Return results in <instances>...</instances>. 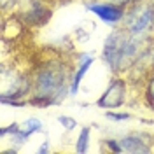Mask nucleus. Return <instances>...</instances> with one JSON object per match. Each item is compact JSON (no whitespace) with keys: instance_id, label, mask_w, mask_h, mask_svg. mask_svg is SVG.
Returning <instances> with one entry per match:
<instances>
[{"instance_id":"7","label":"nucleus","mask_w":154,"mask_h":154,"mask_svg":"<svg viewBox=\"0 0 154 154\" xmlns=\"http://www.w3.org/2000/svg\"><path fill=\"white\" fill-rule=\"evenodd\" d=\"M86 9L109 26H119L126 14V7H121L112 2H105V0H91L86 4Z\"/></svg>"},{"instance_id":"10","label":"nucleus","mask_w":154,"mask_h":154,"mask_svg":"<svg viewBox=\"0 0 154 154\" xmlns=\"http://www.w3.org/2000/svg\"><path fill=\"white\" fill-rule=\"evenodd\" d=\"M42 130H44V123L35 119V117H28L26 121L19 123V131L25 135L26 138H30L32 135H35V133H40Z\"/></svg>"},{"instance_id":"14","label":"nucleus","mask_w":154,"mask_h":154,"mask_svg":"<svg viewBox=\"0 0 154 154\" xmlns=\"http://www.w3.org/2000/svg\"><path fill=\"white\" fill-rule=\"evenodd\" d=\"M58 123L61 125V128H65L67 131H72L77 128V121L72 116H58Z\"/></svg>"},{"instance_id":"9","label":"nucleus","mask_w":154,"mask_h":154,"mask_svg":"<svg viewBox=\"0 0 154 154\" xmlns=\"http://www.w3.org/2000/svg\"><path fill=\"white\" fill-rule=\"evenodd\" d=\"M95 63V56L89 54V53H82L79 54L77 60V67L74 68V75H72V86H70V96H75L79 88L82 84V79L86 77L88 70L91 68V65Z\"/></svg>"},{"instance_id":"5","label":"nucleus","mask_w":154,"mask_h":154,"mask_svg":"<svg viewBox=\"0 0 154 154\" xmlns=\"http://www.w3.org/2000/svg\"><path fill=\"white\" fill-rule=\"evenodd\" d=\"M128 81L121 75H114L110 79L107 89L100 95L96 100V107L105 109V110H112V109H119L128 102Z\"/></svg>"},{"instance_id":"8","label":"nucleus","mask_w":154,"mask_h":154,"mask_svg":"<svg viewBox=\"0 0 154 154\" xmlns=\"http://www.w3.org/2000/svg\"><path fill=\"white\" fill-rule=\"evenodd\" d=\"M121 145H123V152H140V154H147L152 151L154 142L152 137L149 133H144V131H133V133L125 135L121 140Z\"/></svg>"},{"instance_id":"6","label":"nucleus","mask_w":154,"mask_h":154,"mask_svg":"<svg viewBox=\"0 0 154 154\" xmlns=\"http://www.w3.org/2000/svg\"><path fill=\"white\" fill-rule=\"evenodd\" d=\"M16 9L19 21L30 26H42L51 18V9L44 0H19Z\"/></svg>"},{"instance_id":"16","label":"nucleus","mask_w":154,"mask_h":154,"mask_svg":"<svg viewBox=\"0 0 154 154\" xmlns=\"http://www.w3.org/2000/svg\"><path fill=\"white\" fill-rule=\"evenodd\" d=\"M105 2H112V4H117V5H121V7H130V5H133L137 2H142V0H105Z\"/></svg>"},{"instance_id":"11","label":"nucleus","mask_w":154,"mask_h":154,"mask_svg":"<svg viewBox=\"0 0 154 154\" xmlns=\"http://www.w3.org/2000/svg\"><path fill=\"white\" fill-rule=\"evenodd\" d=\"M89 135H91V128L89 126H82L79 135H77L75 152H79V154L88 152V149H89Z\"/></svg>"},{"instance_id":"4","label":"nucleus","mask_w":154,"mask_h":154,"mask_svg":"<svg viewBox=\"0 0 154 154\" xmlns=\"http://www.w3.org/2000/svg\"><path fill=\"white\" fill-rule=\"evenodd\" d=\"M121 26L135 37H151L154 32V0H142L130 5Z\"/></svg>"},{"instance_id":"3","label":"nucleus","mask_w":154,"mask_h":154,"mask_svg":"<svg viewBox=\"0 0 154 154\" xmlns=\"http://www.w3.org/2000/svg\"><path fill=\"white\" fill-rule=\"evenodd\" d=\"M33 89L32 72H25L19 68L12 67L7 68V65H2V103L4 105L23 107L28 103V100Z\"/></svg>"},{"instance_id":"13","label":"nucleus","mask_w":154,"mask_h":154,"mask_svg":"<svg viewBox=\"0 0 154 154\" xmlns=\"http://www.w3.org/2000/svg\"><path fill=\"white\" fill-rule=\"evenodd\" d=\"M105 117L110 119V121H116V123H121V121L131 119V114H130V112H121V110H117V109H112V110H107L105 112Z\"/></svg>"},{"instance_id":"12","label":"nucleus","mask_w":154,"mask_h":154,"mask_svg":"<svg viewBox=\"0 0 154 154\" xmlns=\"http://www.w3.org/2000/svg\"><path fill=\"white\" fill-rule=\"evenodd\" d=\"M145 102H147V105L151 110H154V70L151 77H149V81H147V84H145Z\"/></svg>"},{"instance_id":"2","label":"nucleus","mask_w":154,"mask_h":154,"mask_svg":"<svg viewBox=\"0 0 154 154\" xmlns=\"http://www.w3.org/2000/svg\"><path fill=\"white\" fill-rule=\"evenodd\" d=\"M149 42L151 37H135L123 26H116L103 42L102 60L114 75H121L130 68L138 67Z\"/></svg>"},{"instance_id":"1","label":"nucleus","mask_w":154,"mask_h":154,"mask_svg":"<svg viewBox=\"0 0 154 154\" xmlns=\"http://www.w3.org/2000/svg\"><path fill=\"white\" fill-rule=\"evenodd\" d=\"M74 65L70 60L60 56H51L32 70L33 89L28 98V103L37 107H48L61 103L67 96H70Z\"/></svg>"},{"instance_id":"17","label":"nucleus","mask_w":154,"mask_h":154,"mask_svg":"<svg viewBox=\"0 0 154 154\" xmlns=\"http://www.w3.org/2000/svg\"><path fill=\"white\" fill-rule=\"evenodd\" d=\"M37 152L38 154H46V152H49V142L46 140V142H42V145L37 149Z\"/></svg>"},{"instance_id":"15","label":"nucleus","mask_w":154,"mask_h":154,"mask_svg":"<svg viewBox=\"0 0 154 154\" xmlns=\"http://www.w3.org/2000/svg\"><path fill=\"white\" fill-rule=\"evenodd\" d=\"M105 145H107V149L112 151V152H123V145H121L119 140H116V138H107Z\"/></svg>"}]
</instances>
